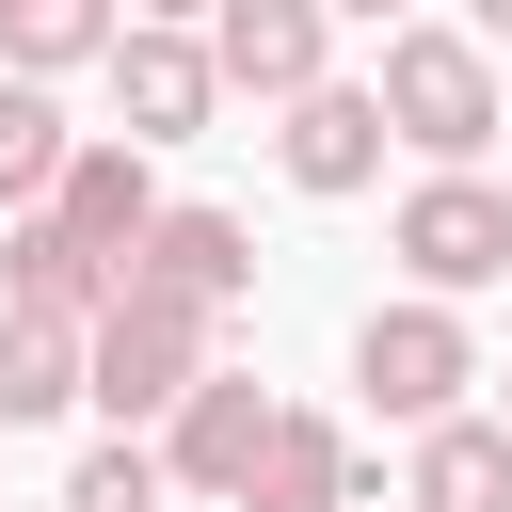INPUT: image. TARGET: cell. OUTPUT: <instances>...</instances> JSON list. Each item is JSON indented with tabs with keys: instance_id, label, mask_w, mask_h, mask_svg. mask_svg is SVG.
Segmentation results:
<instances>
[{
	"instance_id": "cell-1",
	"label": "cell",
	"mask_w": 512,
	"mask_h": 512,
	"mask_svg": "<svg viewBox=\"0 0 512 512\" xmlns=\"http://www.w3.org/2000/svg\"><path fill=\"white\" fill-rule=\"evenodd\" d=\"M384 128H400L432 176H464V160L496 144V64H480V32L400 16V32H384Z\"/></svg>"
},
{
	"instance_id": "cell-2",
	"label": "cell",
	"mask_w": 512,
	"mask_h": 512,
	"mask_svg": "<svg viewBox=\"0 0 512 512\" xmlns=\"http://www.w3.org/2000/svg\"><path fill=\"white\" fill-rule=\"evenodd\" d=\"M208 304H176V288H128L112 320H96V416L112 432H176V400L208 384Z\"/></svg>"
},
{
	"instance_id": "cell-3",
	"label": "cell",
	"mask_w": 512,
	"mask_h": 512,
	"mask_svg": "<svg viewBox=\"0 0 512 512\" xmlns=\"http://www.w3.org/2000/svg\"><path fill=\"white\" fill-rule=\"evenodd\" d=\"M352 384H368L400 432H448L464 384H480V352H464V320L416 288V304H368V320H352Z\"/></svg>"
},
{
	"instance_id": "cell-4",
	"label": "cell",
	"mask_w": 512,
	"mask_h": 512,
	"mask_svg": "<svg viewBox=\"0 0 512 512\" xmlns=\"http://www.w3.org/2000/svg\"><path fill=\"white\" fill-rule=\"evenodd\" d=\"M400 272H416L432 304L496 288V272H512V192H496V176H416V192H400Z\"/></svg>"
},
{
	"instance_id": "cell-5",
	"label": "cell",
	"mask_w": 512,
	"mask_h": 512,
	"mask_svg": "<svg viewBox=\"0 0 512 512\" xmlns=\"http://www.w3.org/2000/svg\"><path fill=\"white\" fill-rule=\"evenodd\" d=\"M208 64H224V96H320L336 80V0H224L208 16Z\"/></svg>"
},
{
	"instance_id": "cell-6",
	"label": "cell",
	"mask_w": 512,
	"mask_h": 512,
	"mask_svg": "<svg viewBox=\"0 0 512 512\" xmlns=\"http://www.w3.org/2000/svg\"><path fill=\"white\" fill-rule=\"evenodd\" d=\"M0 304H16V320H80V336H96V320L128 304V272H112L64 208H32V224H0Z\"/></svg>"
},
{
	"instance_id": "cell-7",
	"label": "cell",
	"mask_w": 512,
	"mask_h": 512,
	"mask_svg": "<svg viewBox=\"0 0 512 512\" xmlns=\"http://www.w3.org/2000/svg\"><path fill=\"white\" fill-rule=\"evenodd\" d=\"M384 80H320V96H288V128H272V160H288V192H368L384 176Z\"/></svg>"
},
{
	"instance_id": "cell-8",
	"label": "cell",
	"mask_w": 512,
	"mask_h": 512,
	"mask_svg": "<svg viewBox=\"0 0 512 512\" xmlns=\"http://www.w3.org/2000/svg\"><path fill=\"white\" fill-rule=\"evenodd\" d=\"M112 112H128V144H192V128L224 112L208 32H128V48H112Z\"/></svg>"
},
{
	"instance_id": "cell-9",
	"label": "cell",
	"mask_w": 512,
	"mask_h": 512,
	"mask_svg": "<svg viewBox=\"0 0 512 512\" xmlns=\"http://www.w3.org/2000/svg\"><path fill=\"white\" fill-rule=\"evenodd\" d=\"M256 448H272V400H256L240 368H208V384L176 400V432H160V464H176L192 496H256Z\"/></svg>"
},
{
	"instance_id": "cell-10",
	"label": "cell",
	"mask_w": 512,
	"mask_h": 512,
	"mask_svg": "<svg viewBox=\"0 0 512 512\" xmlns=\"http://www.w3.org/2000/svg\"><path fill=\"white\" fill-rule=\"evenodd\" d=\"M128 288H176V304L224 320V304L256 288V224H240V208H160V240L128 256Z\"/></svg>"
},
{
	"instance_id": "cell-11",
	"label": "cell",
	"mask_w": 512,
	"mask_h": 512,
	"mask_svg": "<svg viewBox=\"0 0 512 512\" xmlns=\"http://www.w3.org/2000/svg\"><path fill=\"white\" fill-rule=\"evenodd\" d=\"M48 208H64V224H80V240H96V256H112V272H128V256H144V240H160V176H144V144H80V160H64V192H48Z\"/></svg>"
},
{
	"instance_id": "cell-12",
	"label": "cell",
	"mask_w": 512,
	"mask_h": 512,
	"mask_svg": "<svg viewBox=\"0 0 512 512\" xmlns=\"http://www.w3.org/2000/svg\"><path fill=\"white\" fill-rule=\"evenodd\" d=\"M64 400H96V336L0 304V432H32V416H64Z\"/></svg>"
},
{
	"instance_id": "cell-13",
	"label": "cell",
	"mask_w": 512,
	"mask_h": 512,
	"mask_svg": "<svg viewBox=\"0 0 512 512\" xmlns=\"http://www.w3.org/2000/svg\"><path fill=\"white\" fill-rule=\"evenodd\" d=\"M352 496H368L352 432H336V416H272V448H256V496H240V512H352Z\"/></svg>"
},
{
	"instance_id": "cell-14",
	"label": "cell",
	"mask_w": 512,
	"mask_h": 512,
	"mask_svg": "<svg viewBox=\"0 0 512 512\" xmlns=\"http://www.w3.org/2000/svg\"><path fill=\"white\" fill-rule=\"evenodd\" d=\"M112 48H128V0H0V80H64Z\"/></svg>"
},
{
	"instance_id": "cell-15",
	"label": "cell",
	"mask_w": 512,
	"mask_h": 512,
	"mask_svg": "<svg viewBox=\"0 0 512 512\" xmlns=\"http://www.w3.org/2000/svg\"><path fill=\"white\" fill-rule=\"evenodd\" d=\"M80 144H96V128H64V96H48V80H0V208H16V224L64 192V160H80Z\"/></svg>"
},
{
	"instance_id": "cell-16",
	"label": "cell",
	"mask_w": 512,
	"mask_h": 512,
	"mask_svg": "<svg viewBox=\"0 0 512 512\" xmlns=\"http://www.w3.org/2000/svg\"><path fill=\"white\" fill-rule=\"evenodd\" d=\"M416 512H512V432H496V416L416 432Z\"/></svg>"
},
{
	"instance_id": "cell-17",
	"label": "cell",
	"mask_w": 512,
	"mask_h": 512,
	"mask_svg": "<svg viewBox=\"0 0 512 512\" xmlns=\"http://www.w3.org/2000/svg\"><path fill=\"white\" fill-rule=\"evenodd\" d=\"M160 480H176V464H160L144 432H112V448L64 464V512H160Z\"/></svg>"
},
{
	"instance_id": "cell-18",
	"label": "cell",
	"mask_w": 512,
	"mask_h": 512,
	"mask_svg": "<svg viewBox=\"0 0 512 512\" xmlns=\"http://www.w3.org/2000/svg\"><path fill=\"white\" fill-rule=\"evenodd\" d=\"M224 0H128V32H208Z\"/></svg>"
},
{
	"instance_id": "cell-19",
	"label": "cell",
	"mask_w": 512,
	"mask_h": 512,
	"mask_svg": "<svg viewBox=\"0 0 512 512\" xmlns=\"http://www.w3.org/2000/svg\"><path fill=\"white\" fill-rule=\"evenodd\" d=\"M464 16H480V32H512V0H464Z\"/></svg>"
},
{
	"instance_id": "cell-20",
	"label": "cell",
	"mask_w": 512,
	"mask_h": 512,
	"mask_svg": "<svg viewBox=\"0 0 512 512\" xmlns=\"http://www.w3.org/2000/svg\"><path fill=\"white\" fill-rule=\"evenodd\" d=\"M336 16H400V0H336Z\"/></svg>"
},
{
	"instance_id": "cell-21",
	"label": "cell",
	"mask_w": 512,
	"mask_h": 512,
	"mask_svg": "<svg viewBox=\"0 0 512 512\" xmlns=\"http://www.w3.org/2000/svg\"><path fill=\"white\" fill-rule=\"evenodd\" d=\"M496 432H512V384H496Z\"/></svg>"
}]
</instances>
